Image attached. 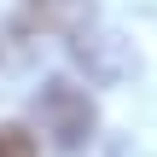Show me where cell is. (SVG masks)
Returning <instances> with one entry per match:
<instances>
[{"label":"cell","instance_id":"obj_1","mask_svg":"<svg viewBox=\"0 0 157 157\" xmlns=\"http://www.w3.org/2000/svg\"><path fill=\"white\" fill-rule=\"evenodd\" d=\"M35 117H41V134H47L58 151H82V146L93 140V128H99V111H93L87 87H76V82H64V76H52V82L35 93Z\"/></svg>","mask_w":157,"mask_h":157},{"label":"cell","instance_id":"obj_2","mask_svg":"<svg viewBox=\"0 0 157 157\" xmlns=\"http://www.w3.org/2000/svg\"><path fill=\"white\" fill-rule=\"evenodd\" d=\"M0 157H35V140H29L23 128L6 122V128H0Z\"/></svg>","mask_w":157,"mask_h":157}]
</instances>
